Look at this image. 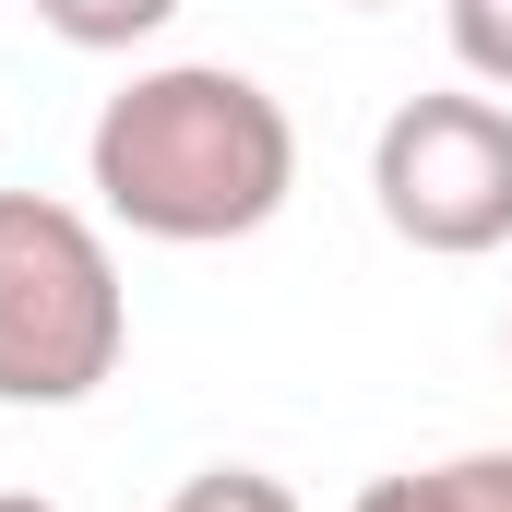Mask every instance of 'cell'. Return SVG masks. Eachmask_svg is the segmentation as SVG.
<instances>
[{"label":"cell","mask_w":512,"mask_h":512,"mask_svg":"<svg viewBox=\"0 0 512 512\" xmlns=\"http://www.w3.org/2000/svg\"><path fill=\"white\" fill-rule=\"evenodd\" d=\"M84 191L96 215L167 251L262 239L298 191V120L227 60H155L84 131Z\"/></svg>","instance_id":"1"},{"label":"cell","mask_w":512,"mask_h":512,"mask_svg":"<svg viewBox=\"0 0 512 512\" xmlns=\"http://www.w3.org/2000/svg\"><path fill=\"white\" fill-rule=\"evenodd\" d=\"M131 346L120 251L84 203L0 191V405H84Z\"/></svg>","instance_id":"2"},{"label":"cell","mask_w":512,"mask_h":512,"mask_svg":"<svg viewBox=\"0 0 512 512\" xmlns=\"http://www.w3.org/2000/svg\"><path fill=\"white\" fill-rule=\"evenodd\" d=\"M370 203L405 251L429 262H477L512 239V108L489 84H441L405 96L370 143Z\"/></svg>","instance_id":"3"},{"label":"cell","mask_w":512,"mask_h":512,"mask_svg":"<svg viewBox=\"0 0 512 512\" xmlns=\"http://www.w3.org/2000/svg\"><path fill=\"white\" fill-rule=\"evenodd\" d=\"M346 512H512V453H441V465H393Z\"/></svg>","instance_id":"4"},{"label":"cell","mask_w":512,"mask_h":512,"mask_svg":"<svg viewBox=\"0 0 512 512\" xmlns=\"http://www.w3.org/2000/svg\"><path fill=\"white\" fill-rule=\"evenodd\" d=\"M36 24L60 48H143V36L179 24V0H36Z\"/></svg>","instance_id":"5"},{"label":"cell","mask_w":512,"mask_h":512,"mask_svg":"<svg viewBox=\"0 0 512 512\" xmlns=\"http://www.w3.org/2000/svg\"><path fill=\"white\" fill-rule=\"evenodd\" d=\"M441 24H453V60H465V84L512 96V0H441Z\"/></svg>","instance_id":"6"},{"label":"cell","mask_w":512,"mask_h":512,"mask_svg":"<svg viewBox=\"0 0 512 512\" xmlns=\"http://www.w3.org/2000/svg\"><path fill=\"white\" fill-rule=\"evenodd\" d=\"M0 512H60V501H36V489H0Z\"/></svg>","instance_id":"7"},{"label":"cell","mask_w":512,"mask_h":512,"mask_svg":"<svg viewBox=\"0 0 512 512\" xmlns=\"http://www.w3.org/2000/svg\"><path fill=\"white\" fill-rule=\"evenodd\" d=\"M346 12H393V0H346Z\"/></svg>","instance_id":"8"}]
</instances>
